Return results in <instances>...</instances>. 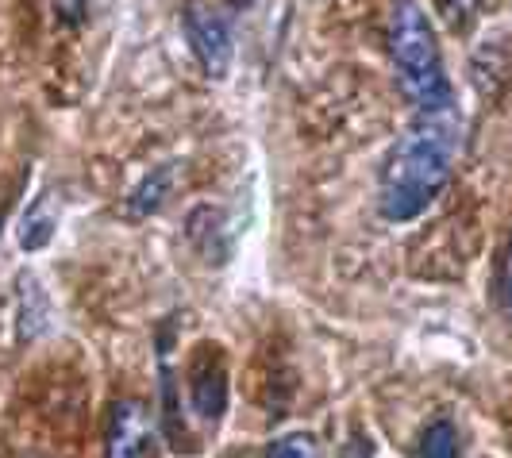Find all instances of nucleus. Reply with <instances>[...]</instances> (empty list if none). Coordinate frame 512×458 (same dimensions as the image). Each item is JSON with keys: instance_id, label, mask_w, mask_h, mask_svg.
Listing matches in <instances>:
<instances>
[{"instance_id": "nucleus-1", "label": "nucleus", "mask_w": 512, "mask_h": 458, "mask_svg": "<svg viewBox=\"0 0 512 458\" xmlns=\"http://www.w3.org/2000/svg\"><path fill=\"white\" fill-rule=\"evenodd\" d=\"M459 139L462 124L455 104L436 112H416L405 135H397L382 166V189H378V208L389 224L416 220L447 189Z\"/></svg>"}, {"instance_id": "nucleus-8", "label": "nucleus", "mask_w": 512, "mask_h": 458, "mask_svg": "<svg viewBox=\"0 0 512 458\" xmlns=\"http://www.w3.org/2000/svg\"><path fill=\"white\" fill-rule=\"evenodd\" d=\"M420 458H459V432L451 420H432L420 435Z\"/></svg>"}, {"instance_id": "nucleus-10", "label": "nucleus", "mask_w": 512, "mask_h": 458, "mask_svg": "<svg viewBox=\"0 0 512 458\" xmlns=\"http://www.w3.org/2000/svg\"><path fill=\"white\" fill-rule=\"evenodd\" d=\"M497 297H501V308L512 320V235L501 251V262H497Z\"/></svg>"}, {"instance_id": "nucleus-2", "label": "nucleus", "mask_w": 512, "mask_h": 458, "mask_svg": "<svg viewBox=\"0 0 512 458\" xmlns=\"http://www.w3.org/2000/svg\"><path fill=\"white\" fill-rule=\"evenodd\" d=\"M389 54H393L397 85L409 97V104H416V112H436V108L455 104L451 81L443 74L436 27H432L428 12L416 0H397L393 4V16H389Z\"/></svg>"}, {"instance_id": "nucleus-6", "label": "nucleus", "mask_w": 512, "mask_h": 458, "mask_svg": "<svg viewBox=\"0 0 512 458\" xmlns=\"http://www.w3.org/2000/svg\"><path fill=\"white\" fill-rule=\"evenodd\" d=\"M170 185H174V166H158L154 174L135 185V193L128 197V216L131 220H147L151 212H158L166 197H170Z\"/></svg>"}, {"instance_id": "nucleus-9", "label": "nucleus", "mask_w": 512, "mask_h": 458, "mask_svg": "<svg viewBox=\"0 0 512 458\" xmlns=\"http://www.w3.org/2000/svg\"><path fill=\"white\" fill-rule=\"evenodd\" d=\"M266 458H324V451H320L316 435L293 432V435H282V439L266 451Z\"/></svg>"}, {"instance_id": "nucleus-4", "label": "nucleus", "mask_w": 512, "mask_h": 458, "mask_svg": "<svg viewBox=\"0 0 512 458\" xmlns=\"http://www.w3.org/2000/svg\"><path fill=\"white\" fill-rule=\"evenodd\" d=\"M189 405L208 424H216L228 408V362L216 343H201L189 362Z\"/></svg>"}, {"instance_id": "nucleus-5", "label": "nucleus", "mask_w": 512, "mask_h": 458, "mask_svg": "<svg viewBox=\"0 0 512 458\" xmlns=\"http://www.w3.org/2000/svg\"><path fill=\"white\" fill-rule=\"evenodd\" d=\"M104 458H154V420L143 401L124 397L112 405Z\"/></svg>"}, {"instance_id": "nucleus-3", "label": "nucleus", "mask_w": 512, "mask_h": 458, "mask_svg": "<svg viewBox=\"0 0 512 458\" xmlns=\"http://www.w3.org/2000/svg\"><path fill=\"white\" fill-rule=\"evenodd\" d=\"M181 31H185L189 51L201 62L205 77H212V81L228 77L231 51H235V47H231L228 20H224L216 8H208V4H185V12H181Z\"/></svg>"}, {"instance_id": "nucleus-13", "label": "nucleus", "mask_w": 512, "mask_h": 458, "mask_svg": "<svg viewBox=\"0 0 512 458\" xmlns=\"http://www.w3.org/2000/svg\"><path fill=\"white\" fill-rule=\"evenodd\" d=\"M339 458H374V439L362 432V428H355V432L347 435V443H343Z\"/></svg>"}, {"instance_id": "nucleus-7", "label": "nucleus", "mask_w": 512, "mask_h": 458, "mask_svg": "<svg viewBox=\"0 0 512 458\" xmlns=\"http://www.w3.org/2000/svg\"><path fill=\"white\" fill-rule=\"evenodd\" d=\"M54 228H58V216H54V208H51V193H43V197H35V204L27 208L24 220H20V247H24V251L47 247Z\"/></svg>"}, {"instance_id": "nucleus-14", "label": "nucleus", "mask_w": 512, "mask_h": 458, "mask_svg": "<svg viewBox=\"0 0 512 458\" xmlns=\"http://www.w3.org/2000/svg\"><path fill=\"white\" fill-rule=\"evenodd\" d=\"M35 458H39V455H35Z\"/></svg>"}, {"instance_id": "nucleus-12", "label": "nucleus", "mask_w": 512, "mask_h": 458, "mask_svg": "<svg viewBox=\"0 0 512 458\" xmlns=\"http://www.w3.org/2000/svg\"><path fill=\"white\" fill-rule=\"evenodd\" d=\"M474 8H478V0H439V12H443V20L451 27H466V20L474 16Z\"/></svg>"}, {"instance_id": "nucleus-11", "label": "nucleus", "mask_w": 512, "mask_h": 458, "mask_svg": "<svg viewBox=\"0 0 512 458\" xmlns=\"http://www.w3.org/2000/svg\"><path fill=\"white\" fill-rule=\"evenodd\" d=\"M89 4L93 0H54V20L62 27H81L89 16Z\"/></svg>"}]
</instances>
